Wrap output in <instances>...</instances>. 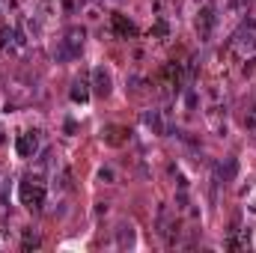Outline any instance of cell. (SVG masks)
Here are the masks:
<instances>
[{
    "instance_id": "5bb4252c",
    "label": "cell",
    "mask_w": 256,
    "mask_h": 253,
    "mask_svg": "<svg viewBox=\"0 0 256 253\" xmlns=\"http://www.w3.org/2000/svg\"><path fill=\"white\" fill-rule=\"evenodd\" d=\"M98 176H101V179H107V182H114V170H101Z\"/></svg>"
},
{
    "instance_id": "7a4b0ae2",
    "label": "cell",
    "mask_w": 256,
    "mask_h": 253,
    "mask_svg": "<svg viewBox=\"0 0 256 253\" xmlns=\"http://www.w3.org/2000/svg\"><path fill=\"white\" fill-rule=\"evenodd\" d=\"M15 149H18L21 158H33L36 152H39V134H36V131H24L18 137V143H15Z\"/></svg>"
},
{
    "instance_id": "ba28073f",
    "label": "cell",
    "mask_w": 256,
    "mask_h": 253,
    "mask_svg": "<svg viewBox=\"0 0 256 253\" xmlns=\"http://www.w3.org/2000/svg\"><path fill=\"white\" fill-rule=\"evenodd\" d=\"M143 122L149 125L155 134H164V122H161V114L158 111H149V114H143Z\"/></svg>"
},
{
    "instance_id": "9c48e42d",
    "label": "cell",
    "mask_w": 256,
    "mask_h": 253,
    "mask_svg": "<svg viewBox=\"0 0 256 253\" xmlns=\"http://www.w3.org/2000/svg\"><path fill=\"white\" fill-rule=\"evenodd\" d=\"M87 98H90L87 81H75V84H71V101H87Z\"/></svg>"
},
{
    "instance_id": "6da1fadb",
    "label": "cell",
    "mask_w": 256,
    "mask_h": 253,
    "mask_svg": "<svg viewBox=\"0 0 256 253\" xmlns=\"http://www.w3.org/2000/svg\"><path fill=\"white\" fill-rule=\"evenodd\" d=\"M18 197H21V206L39 211L45 206V185L39 182V176H27L24 182L18 185Z\"/></svg>"
},
{
    "instance_id": "8fae6325",
    "label": "cell",
    "mask_w": 256,
    "mask_h": 253,
    "mask_svg": "<svg viewBox=\"0 0 256 253\" xmlns=\"http://www.w3.org/2000/svg\"><path fill=\"white\" fill-rule=\"evenodd\" d=\"M131 241H134V230H131V227H125V224H122V227H119V230H116V244H119V247H128V244H131Z\"/></svg>"
},
{
    "instance_id": "5b68a950",
    "label": "cell",
    "mask_w": 256,
    "mask_h": 253,
    "mask_svg": "<svg viewBox=\"0 0 256 253\" xmlns=\"http://www.w3.org/2000/svg\"><path fill=\"white\" fill-rule=\"evenodd\" d=\"M197 27H200L203 36H209V30L214 27V9H211V6H203V12H200V18H197Z\"/></svg>"
},
{
    "instance_id": "52a82bcc",
    "label": "cell",
    "mask_w": 256,
    "mask_h": 253,
    "mask_svg": "<svg viewBox=\"0 0 256 253\" xmlns=\"http://www.w3.org/2000/svg\"><path fill=\"white\" fill-rule=\"evenodd\" d=\"M114 30L119 33V36H125V39H128V36H134L137 33V27L125 18V15H114Z\"/></svg>"
},
{
    "instance_id": "8992f818",
    "label": "cell",
    "mask_w": 256,
    "mask_h": 253,
    "mask_svg": "<svg viewBox=\"0 0 256 253\" xmlns=\"http://www.w3.org/2000/svg\"><path fill=\"white\" fill-rule=\"evenodd\" d=\"M235 173H238L235 158H227L221 167H217V179H224V182H233V179H235Z\"/></svg>"
},
{
    "instance_id": "9a60e30c",
    "label": "cell",
    "mask_w": 256,
    "mask_h": 253,
    "mask_svg": "<svg viewBox=\"0 0 256 253\" xmlns=\"http://www.w3.org/2000/svg\"><path fill=\"white\" fill-rule=\"evenodd\" d=\"M155 33H158V36H167V24H164V21H161V24H155Z\"/></svg>"
},
{
    "instance_id": "277c9868",
    "label": "cell",
    "mask_w": 256,
    "mask_h": 253,
    "mask_svg": "<svg viewBox=\"0 0 256 253\" xmlns=\"http://www.w3.org/2000/svg\"><path fill=\"white\" fill-rule=\"evenodd\" d=\"M93 87H95V92H98V95H107V92H111V75H107V71H104L101 66L93 71Z\"/></svg>"
},
{
    "instance_id": "4fadbf2b",
    "label": "cell",
    "mask_w": 256,
    "mask_h": 253,
    "mask_svg": "<svg viewBox=\"0 0 256 253\" xmlns=\"http://www.w3.org/2000/svg\"><path fill=\"white\" fill-rule=\"evenodd\" d=\"M9 39H12V33H9V30H0V48H3Z\"/></svg>"
},
{
    "instance_id": "3957f363",
    "label": "cell",
    "mask_w": 256,
    "mask_h": 253,
    "mask_svg": "<svg viewBox=\"0 0 256 253\" xmlns=\"http://www.w3.org/2000/svg\"><path fill=\"white\" fill-rule=\"evenodd\" d=\"M233 48H238L241 54L253 51V48H256V36H253V30H238L235 39H233Z\"/></svg>"
},
{
    "instance_id": "7c38bea8",
    "label": "cell",
    "mask_w": 256,
    "mask_h": 253,
    "mask_svg": "<svg viewBox=\"0 0 256 253\" xmlns=\"http://www.w3.org/2000/svg\"><path fill=\"white\" fill-rule=\"evenodd\" d=\"M39 244H42V241H39V235H33L30 230L24 232V250H33V247H39Z\"/></svg>"
},
{
    "instance_id": "30bf717a",
    "label": "cell",
    "mask_w": 256,
    "mask_h": 253,
    "mask_svg": "<svg viewBox=\"0 0 256 253\" xmlns=\"http://www.w3.org/2000/svg\"><path fill=\"white\" fill-rule=\"evenodd\" d=\"M119 134H125V128H119V125H111V128H104V131H101V137H104L107 143H114V146H116V143H122Z\"/></svg>"
}]
</instances>
